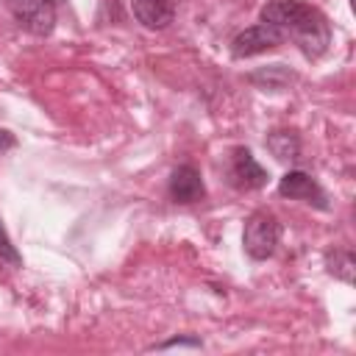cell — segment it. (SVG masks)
I'll return each mask as SVG.
<instances>
[{"label": "cell", "instance_id": "5b68a950", "mask_svg": "<svg viewBox=\"0 0 356 356\" xmlns=\"http://www.w3.org/2000/svg\"><path fill=\"white\" fill-rule=\"evenodd\" d=\"M14 17L19 22V28L36 33V36H47L56 28V11L50 3L44 0H22L14 6Z\"/></svg>", "mask_w": 356, "mask_h": 356}, {"label": "cell", "instance_id": "7a4b0ae2", "mask_svg": "<svg viewBox=\"0 0 356 356\" xmlns=\"http://www.w3.org/2000/svg\"><path fill=\"white\" fill-rule=\"evenodd\" d=\"M278 236H281V225L275 220V214L270 211H253L245 220V250L250 259H270L278 248Z\"/></svg>", "mask_w": 356, "mask_h": 356}, {"label": "cell", "instance_id": "30bf717a", "mask_svg": "<svg viewBox=\"0 0 356 356\" xmlns=\"http://www.w3.org/2000/svg\"><path fill=\"white\" fill-rule=\"evenodd\" d=\"M325 267H328V273L337 275L339 281H345V284L353 281V267H356V261H353V256H350L348 250H334V253H328V256H325Z\"/></svg>", "mask_w": 356, "mask_h": 356}, {"label": "cell", "instance_id": "ba28073f", "mask_svg": "<svg viewBox=\"0 0 356 356\" xmlns=\"http://www.w3.org/2000/svg\"><path fill=\"white\" fill-rule=\"evenodd\" d=\"M131 8L134 17L150 31L167 28L175 17V0H131Z\"/></svg>", "mask_w": 356, "mask_h": 356}, {"label": "cell", "instance_id": "277c9868", "mask_svg": "<svg viewBox=\"0 0 356 356\" xmlns=\"http://www.w3.org/2000/svg\"><path fill=\"white\" fill-rule=\"evenodd\" d=\"M278 195L281 197H289V200H303L309 206H317V209H328V200H325V192L320 189V184L306 175L303 170H289L281 181H278Z\"/></svg>", "mask_w": 356, "mask_h": 356}, {"label": "cell", "instance_id": "52a82bcc", "mask_svg": "<svg viewBox=\"0 0 356 356\" xmlns=\"http://www.w3.org/2000/svg\"><path fill=\"white\" fill-rule=\"evenodd\" d=\"M203 195H206L203 178L192 164H181V167L172 170V175H170V197L175 203H195V200H203Z\"/></svg>", "mask_w": 356, "mask_h": 356}, {"label": "cell", "instance_id": "5bb4252c", "mask_svg": "<svg viewBox=\"0 0 356 356\" xmlns=\"http://www.w3.org/2000/svg\"><path fill=\"white\" fill-rule=\"evenodd\" d=\"M11 145H14V139L6 131H0V147H11Z\"/></svg>", "mask_w": 356, "mask_h": 356}, {"label": "cell", "instance_id": "7c38bea8", "mask_svg": "<svg viewBox=\"0 0 356 356\" xmlns=\"http://www.w3.org/2000/svg\"><path fill=\"white\" fill-rule=\"evenodd\" d=\"M0 259H3V261H8V264H14V267H19V264H22V256H19V253H17V248L11 245V239H8L6 228H3V222H0Z\"/></svg>", "mask_w": 356, "mask_h": 356}, {"label": "cell", "instance_id": "8fae6325", "mask_svg": "<svg viewBox=\"0 0 356 356\" xmlns=\"http://www.w3.org/2000/svg\"><path fill=\"white\" fill-rule=\"evenodd\" d=\"M289 78H292V72H286L284 64H273V67H267V70L250 75V81H253V83H261L264 89H267V86H270V89H281Z\"/></svg>", "mask_w": 356, "mask_h": 356}, {"label": "cell", "instance_id": "9c48e42d", "mask_svg": "<svg viewBox=\"0 0 356 356\" xmlns=\"http://www.w3.org/2000/svg\"><path fill=\"white\" fill-rule=\"evenodd\" d=\"M267 147L278 161H292L300 156V139L295 131H273L267 136Z\"/></svg>", "mask_w": 356, "mask_h": 356}, {"label": "cell", "instance_id": "9a60e30c", "mask_svg": "<svg viewBox=\"0 0 356 356\" xmlns=\"http://www.w3.org/2000/svg\"><path fill=\"white\" fill-rule=\"evenodd\" d=\"M44 3H50V6H58V3H61V0H44Z\"/></svg>", "mask_w": 356, "mask_h": 356}, {"label": "cell", "instance_id": "3957f363", "mask_svg": "<svg viewBox=\"0 0 356 356\" xmlns=\"http://www.w3.org/2000/svg\"><path fill=\"white\" fill-rule=\"evenodd\" d=\"M284 42V33L267 22H259L253 28H245L242 33L234 36L231 42V53L234 58H248V56H259V53H267L273 47H278Z\"/></svg>", "mask_w": 356, "mask_h": 356}, {"label": "cell", "instance_id": "8992f818", "mask_svg": "<svg viewBox=\"0 0 356 356\" xmlns=\"http://www.w3.org/2000/svg\"><path fill=\"white\" fill-rule=\"evenodd\" d=\"M231 178L236 186L242 189H259L267 184V172L264 167L253 159V153L248 147H236L231 153Z\"/></svg>", "mask_w": 356, "mask_h": 356}, {"label": "cell", "instance_id": "4fadbf2b", "mask_svg": "<svg viewBox=\"0 0 356 356\" xmlns=\"http://www.w3.org/2000/svg\"><path fill=\"white\" fill-rule=\"evenodd\" d=\"M156 348L159 350H164V348H200V339H195V337H175V339H167V342H161Z\"/></svg>", "mask_w": 356, "mask_h": 356}, {"label": "cell", "instance_id": "6da1fadb", "mask_svg": "<svg viewBox=\"0 0 356 356\" xmlns=\"http://www.w3.org/2000/svg\"><path fill=\"white\" fill-rule=\"evenodd\" d=\"M261 22L278 28L284 36H292L295 44L312 58L323 56L331 42L328 19L303 0H270L261 8Z\"/></svg>", "mask_w": 356, "mask_h": 356}]
</instances>
